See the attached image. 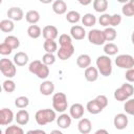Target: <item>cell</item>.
I'll use <instances>...</instances> for the list:
<instances>
[{
	"instance_id": "obj_16",
	"label": "cell",
	"mask_w": 134,
	"mask_h": 134,
	"mask_svg": "<svg viewBox=\"0 0 134 134\" xmlns=\"http://www.w3.org/2000/svg\"><path fill=\"white\" fill-rule=\"evenodd\" d=\"M70 116L73 117L74 119H80L83 114H84V107L83 105L81 104H73L71 107H70Z\"/></svg>"
},
{
	"instance_id": "obj_40",
	"label": "cell",
	"mask_w": 134,
	"mask_h": 134,
	"mask_svg": "<svg viewBox=\"0 0 134 134\" xmlns=\"http://www.w3.org/2000/svg\"><path fill=\"white\" fill-rule=\"evenodd\" d=\"M24 131L22 128L18 126H9L5 130V134H23Z\"/></svg>"
},
{
	"instance_id": "obj_10",
	"label": "cell",
	"mask_w": 134,
	"mask_h": 134,
	"mask_svg": "<svg viewBox=\"0 0 134 134\" xmlns=\"http://www.w3.org/2000/svg\"><path fill=\"white\" fill-rule=\"evenodd\" d=\"M14 119V113L10 109L7 108H3L0 111V124L2 126H6L8 124H10Z\"/></svg>"
},
{
	"instance_id": "obj_31",
	"label": "cell",
	"mask_w": 134,
	"mask_h": 134,
	"mask_svg": "<svg viewBox=\"0 0 134 134\" xmlns=\"http://www.w3.org/2000/svg\"><path fill=\"white\" fill-rule=\"evenodd\" d=\"M103 31H104L106 41H109V42L115 40V38H116V36H117L116 30H115L113 27H107V28H105V30H103Z\"/></svg>"
},
{
	"instance_id": "obj_45",
	"label": "cell",
	"mask_w": 134,
	"mask_h": 134,
	"mask_svg": "<svg viewBox=\"0 0 134 134\" xmlns=\"http://www.w3.org/2000/svg\"><path fill=\"white\" fill-rule=\"evenodd\" d=\"M125 76H126V80H127L128 82L134 83V68L128 69L127 72H126V74H125Z\"/></svg>"
},
{
	"instance_id": "obj_9",
	"label": "cell",
	"mask_w": 134,
	"mask_h": 134,
	"mask_svg": "<svg viewBox=\"0 0 134 134\" xmlns=\"http://www.w3.org/2000/svg\"><path fill=\"white\" fill-rule=\"evenodd\" d=\"M88 40L91 44H94V45H103L106 41L104 31H102L99 29L90 30L88 34Z\"/></svg>"
},
{
	"instance_id": "obj_26",
	"label": "cell",
	"mask_w": 134,
	"mask_h": 134,
	"mask_svg": "<svg viewBox=\"0 0 134 134\" xmlns=\"http://www.w3.org/2000/svg\"><path fill=\"white\" fill-rule=\"evenodd\" d=\"M15 28V25H14V22L12 20H2L0 22V29L3 31V32H12Z\"/></svg>"
},
{
	"instance_id": "obj_22",
	"label": "cell",
	"mask_w": 134,
	"mask_h": 134,
	"mask_svg": "<svg viewBox=\"0 0 134 134\" xmlns=\"http://www.w3.org/2000/svg\"><path fill=\"white\" fill-rule=\"evenodd\" d=\"M86 109H87V110H88V112H89V113H91V114H97V113L102 112V110H103V108H102V107H100V105L96 102V99H95V98H94V99H92V100H89V102L87 103Z\"/></svg>"
},
{
	"instance_id": "obj_29",
	"label": "cell",
	"mask_w": 134,
	"mask_h": 134,
	"mask_svg": "<svg viewBox=\"0 0 134 134\" xmlns=\"http://www.w3.org/2000/svg\"><path fill=\"white\" fill-rule=\"evenodd\" d=\"M95 22H96L95 16L92 15V14H89V13L86 14V15H84L83 18H82V23H83L85 26H88V27L93 26V25L95 24Z\"/></svg>"
},
{
	"instance_id": "obj_21",
	"label": "cell",
	"mask_w": 134,
	"mask_h": 134,
	"mask_svg": "<svg viewBox=\"0 0 134 134\" xmlns=\"http://www.w3.org/2000/svg\"><path fill=\"white\" fill-rule=\"evenodd\" d=\"M28 62V55L25 52L19 51L14 55V63L17 66H24Z\"/></svg>"
},
{
	"instance_id": "obj_5",
	"label": "cell",
	"mask_w": 134,
	"mask_h": 134,
	"mask_svg": "<svg viewBox=\"0 0 134 134\" xmlns=\"http://www.w3.org/2000/svg\"><path fill=\"white\" fill-rule=\"evenodd\" d=\"M134 93V87L131 84L125 83L114 91V98L118 102H124L127 100L132 94Z\"/></svg>"
},
{
	"instance_id": "obj_18",
	"label": "cell",
	"mask_w": 134,
	"mask_h": 134,
	"mask_svg": "<svg viewBox=\"0 0 134 134\" xmlns=\"http://www.w3.org/2000/svg\"><path fill=\"white\" fill-rule=\"evenodd\" d=\"M91 121L88 118H82L80 119L79 124H77V129L81 133L83 134H87L91 131Z\"/></svg>"
},
{
	"instance_id": "obj_20",
	"label": "cell",
	"mask_w": 134,
	"mask_h": 134,
	"mask_svg": "<svg viewBox=\"0 0 134 134\" xmlns=\"http://www.w3.org/2000/svg\"><path fill=\"white\" fill-rule=\"evenodd\" d=\"M16 120L21 126L26 125L28 122V120H29V113L26 110H24V109L19 110L17 112V114H16Z\"/></svg>"
},
{
	"instance_id": "obj_12",
	"label": "cell",
	"mask_w": 134,
	"mask_h": 134,
	"mask_svg": "<svg viewBox=\"0 0 134 134\" xmlns=\"http://www.w3.org/2000/svg\"><path fill=\"white\" fill-rule=\"evenodd\" d=\"M23 16H24V13L20 7L14 6L7 10V17H8V19H10L13 21H20V20H22Z\"/></svg>"
},
{
	"instance_id": "obj_27",
	"label": "cell",
	"mask_w": 134,
	"mask_h": 134,
	"mask_svg": "<svg viewBox=\"0 0 134 134\" xmlns=\"http://www.w3.org/2000/svg\"><path fill=\"white\" fill-rule=\"evenodd\" d=\"M93 8L97 13H104L108 8V1L107 0H94Z\"/></svg>"
},
{
	"instance_id": "obj_25",
	"label": "cell",
	"mask_w": 134,
	"mask_h": 134,
	"mask_svg": "<svg viewBox=\"0 0 134 134\" xmlns=\"http://www.w3.org/2000/svg\"><path fill=\"white\" fill-rule=\"evenodd\" d=\"M25 19H26V21H27L28 23H30V24H36V23L39 22V20H40V14H39L37 10H34V9L28 10V12L26 13V15H25Z\"/></svg>"
},
{
	"instance_id": "obj_2",
	"label": "cell",
	"mask_w": 134,
	"mask_h": 134,
	"mask_svg": "<svg viewBox=\"0 0 134 134\" xmlns=\"http://www.w3.org/2000/svg\"><path fill=\"white\" fill-rule=\"evenodd\" d=\"M28 69H29V72H31L32 74H36L39 79H42V80H45L49 75V68L47 67L46 64L42 63L39 60L32 61L29 64Z\"/></svg>"
},
{
	"instance_id": "obj_33",
	"label": "cell",
	"mask_w": 134,
	"mask_h": 134,
	"mask_svg": "<svg viewBox=\"0 0 134 134\" xmlns=\"http://www.w3.org/2000/svg\"><path fill=\"white\" fill-rule=\"evenodd\" d=\"M104 51L107 55H114L118 51V47L114 43H108L104 46Z\"/></svg>"
},
{
	"instance_id": "obj_48",
	"label": "cell",
	"mask_w": 134,
	"mask_h": 134,
	"mask_svg": "<svg viewBox=\"0 0 134 134\" xmlns=\"http://www.w3.org/2000/svg\"><path fill=\"white\" fill-rule=\"evenodd\" d=\"M40 2H42V3H44V4H48V3H51L53 0H39Z\"/></svg>"
},
{
	"instance_id": "obj_14",
	"label": "cell",
	"mask_w": 134,
	"mask_h": 134,
	"mask_svg": "<svg viewBox=\"0 0 134 134\" xmlns=\"http://www.w3.org/2000/svg\"><path fill=\"white\" fill-rule=\"evenodd\" d=\"M40 92L43 95H50L53 93L54 91V84L51 81H44L41 85H40Z\"/></svg>"
},
{
	"instance_id": "obj_46",
	"label": "cell",
	"mask_w": 134,
	"mask_h": 134,
	"mask_svg": "<svg viewBox=\"0 0 134 134\" xmlns=\"http://www.w3.org/2000/svg\"><path fill=\"white\" fill-rule=\"evenodd\" d=\"M82 5H89L91 2H92V0H77Z\"/></svg>"
},
{
	"instance_id": "obj_4",
	"label": "cell",
	"mask_w": 134,
	"mask_h": 134,
	"mask_svg": "<svg viewBox=\"0 0 134 134\" xmlns=\"http://www.w3.org/2000/svg\"><path fill=\"white\" fill-rule=\"evenodd\" d=\"M96 67L102 75L109 76L112 72V62L108 55H99L96 59Z\"/></svg>"
},
{
	"instance_id": "obj_52",
	"label": "cell",
	"mask_w": 134,
	"mask_h": 134,
	"mask_svg": "<svg viewBox=\"0 0 134 134\" xmlns=\"http://www.w3.org/2000/svg\"><path fill=\"white\" fill-rule=\"evenodd\" d=\"M129 2L131 3V5H132V6H133V8H134V0H130Z\"/></svg>"
},
{
	"instance_id": "obj_6",
	"label": "cell",
	"mask_w": 134,
	"mask_h": 134,
	"mask_svg": "<svg viewBox=\"0 0 134 134\" xmlns=\"http://www.w3.org/2000/svg\"><path fill=\"white\" fill-rule=\"evenodd\" d=\"M68 103H67V97L65 93L63 92H57L52 96V107L55 111L58 112H64L67 109Z\"/></svg>"
},
{
	"instance_id": "obj_36",
	"label": "cell",
	"mask_w": 134,
	"mask_h": 134,
	"mask_svg": "<svg viewBox=\"0 0 134 134\" xmlns=\"http://www.w3.org/2000/svg\"><path fill=\"white\" fill-rule=\"evenodd\" d=\"M124 110L130 115H134V98L128 99L124 105Z\"/></svg>"
},
{
	"instance_id": "obj_37",
	"label": "cell",
	"mask_w": 134,
	"mask_h": 134,
	"mask_svg": "<svg viewBox=\"0 0 134 134\" xmlns=\"http://www.w3.org/2000/svg\"><path fill=\"white\" fill-rule=\"evenodd\" d=\"M2 87H3V89H4L6 92L10 93V92H13V91L16 89V84H15V82L12 81V80H6V81L3 82Z\"/></svg>"
},
{
	"instance_id": "obj_34",
	"label": "cell",
	"mask_w": 134,
	"mask_h": 134,
	"mask_svg": "<svg viewBox=\"0 0 134 134\" xmlns=\"http://www.w3.org/2000/svg\"><path fill=\"white\" fill-rule=\"evenodd\" d=\"M28 104H29V99H28V97H26V96H19V97H17V98L15 99V105H16V107L19 108V109H24V108H26V107L28 106Z\"/></svg>"
},
{
	"instance_id": "obj_28",
	"label": "cell",
	"mask_w": 134,
	"mask_h": 134,
	"mask_svg": "<svg viewBox=\"0 0 134 134\" xmlns=\"http://www.w3.org/2000/svg\"><path fill=\"white\" fill-rule=\"evenodd\" d=\"M43 47H44V50L46 52H49V53H53L57 48H58V45L57 43L54 42V40H50V39H47L45 40L44 44H43Z\"/></svg>"
},
{
	"instance_id": "obj_42",
	"label": "cell",
	"mask_w": 134,
	"mask_h": 134,
	"mask_svg": "<svg viewBox=\"0 0 134 134\" xmlns=\"http://www.w3.org/2000/svg\"><path fill=\"white\" fill-rule=\"evenodd\" d=\"M12 50H13V48L8 44H6L5 42H3L2 44H0V53L1 54H3V55L9 54V53H12Z\"/></svg>"
},
{
	"instance_id": "obj_38",
	"label": "cell",
	"mask_w": 134,
	"mask_h": 134,
	"mask_svg": "<svg viewBox=\"0 0 134 134\" xmlns=\"http://www.w3.org/2000/svg\"><path fill=\"white\" fill-rule=\"evenodd\" d=\"M42 62H43L44 64H46L47 66H48V65H52V64L55 62V58H54L53 53L46 52V53L42 57Z\"/></svg>"
},
{
	"instance_id": "obj_3",
	"label": "cell",
	"mask_w": 134,
	"mask_h": 134,
	"mask_svg": "<svg viewBox=\"0 0 134 134\" xmlns=\"http://www.w3.org/2000/svg\"><path fill=\"white\" fill-rule=\"evenodd\" d=\"M55 111L51 109H41L36 112L35 119L38 125L44 126L48 122H52L55 119Z\"/></svg>"
},
{
	"instance_id": "obj_39",
	"label": "cell",
	"mask_w": 134,
	"mask_h": 134,
	"mask_svg": "<svg viewBox=\"0 0 134 134\" xmlns=\"http://www.w3.org/2000/svg\"><path fill=\"white\" fill-rule=\"evenodd\" d=\"M121 12H122V14H124L125 16H128V17H131V16L134 15V8H133V6L131 5L130 2H127V3L122 6Z\"/></svg>"
},
{
	"instance_id": "obj_49",
	"label": "cell",
	"mask_w": 134,
	"mask_h": 134,
	"mask_svg": "<svg viewBox=\"0 0 134 134\" xmlns=\"http://www.w3.org/2000/svg\"><path fill=\"white\" fill-rule=\"evenodd\" d=\"M95 133H96V134H98V133H105V134H107L108 131H107V130H97Z\"/></svg>"
},
{
	"instance_id": "obj_8",
	"label": "cell",
	"mask_w": 134,
	"mask_h": 134,
	"mask_svg": "<svg viewBox=\"0 0 134 134\" xmlns=\"http://www.w3.org/2000/svg\"><path fill=\"white\" fill-rule=\"evenodd\" d=\"M115 64L117 67L130 69L134 67V58L130 54H119L115 59Z\"/></svg>"
},
{
	"instance_id": "obj_43",
	"label": "cell",
	"mask_w": 134,
	"mask_h": 134,
	"mask_svg": "<svg viewBox=\"0 0 134 134\" xmlns=\"http://www.w3.org/2000/svg\"><path fill=\"white\" fill-rule=\"evenodd\" d=\"M120 22H121V17H120V15L114 14V15L111 16V18H110V25H111L112 27L117 26Z\"/></svg>"
},
{
	"instance_id": "obj_19",
	"label": "cell",
	"mask_w": 134,
	"mask_h": 134,
	"mask_svg": "<svg viewBox=\"0 0 134 134\" xmlns=\"http://www.w3.org/2000/svg\"><path fill=\"white\" fill-rule=\"evenodd\" d=\"M52 10L58 15H63L67 10V5L63 0H55L52 3Z\"/></svg>"
},
{
	"instance_id": "obj_17",
	"label": "cell",
	"mask_w": 134,
	"mask_h": 134,
	"mask_svg": "<svg viewBox=\"0 0 134 134\" xmlns=\"http://www.w3.org/2000/svg\"><path fill=\"white\" fill-rule=\"evenodd\" d=\"M98 77V69L93 66H89L85 69V79L88 82H94Z\"/></svg>"
},
{
	"instance_id": "obj_41",
	"label": "cell",
	"mask_w": 134,
	"mask_h": 134,
	"mask_svg": "<svg viewBox=\"0 0 134 134\" xmlns=\"http://www.w3.org/2000/svg\"><path fill=\"white\" fill-rule=\"evenodd\" d=\"M110 18H111V16H110L109 14H103V15L99 17L98 22H99L100 25L107 27V26L110 25Z\"/></svg>"
},
{
	"instance_id": "obj_13",
	"label": "cell",
	"mask_w": 134,
	"mask_h": 134,
	"mask_svg": "<svg viewBox=\"0 0 134 134\" xmlns=\"http://www.w3.org/2000/svg\"><path fill=\"white\" fill-rule=\"evenodd\" d=\"M42 35L45 38V40L50 39V40H54L58 37V29L55 26L53 25H47L43 28L42 30Z\"/></svg>"
},
{
	"instance_id": "obj_35",
	"label": "cell",
	"mask_w": 134,
	"mask_h": 134,
	"mask_svg": "<svg viewBox=\"0 0 134 134\" xmlns=\"http://www.w3.org/2000/svg\"><path fill=\"white\" fill-rule=\"evenodd\" d=\"M4 42H5L6 44H8L13 49L18 48L19 45H20L19 39H18L17 37H15V36H8V37H6L5 40H4Z\"/></svg>"
},
{
	"instance_id": "obj_15",
	"label": "cell",
	"mask_w": 134,
	"mask_h": 134,
	"mask_svg": "<svg viewBox=\"0 0 134 134\" xmlns=\"http://www.w3.org/2000/svg\"><path fill=\"white\" fill-rule=\"evenodd\" d=\"M70 35L75 40H82V39L85 38L86 31H85L84 27H82L80 25H74L70 28Z\"/></svg>"
},
{
	"instance_id": "obj_7",
	"label": "cell",
	"mask_w": 134,
	"mask_h": 134,
	"mask_svg": "<svg viewBox=\"0 0 134 134\" xmlns=\"http://www.w3.org/2000/svg\"><path fill=\"white\" fill-rule=\"evenodd\" d=\"M0 70L2 72V74L6 77H14L16 75V67L15 64L8 60V59H1L0 61Z\"/></svg>"
},
{
	"instance_id": "obj_53",
	"label": "cell",
	"mask_w": 134,
	"mask_h": 134,
	"mask_svg": "<svg viewBox=\"0 0 134 134\" xmlns=\"http://www.w3.org/2000/svg\"><path fill=\"white\" fill-rule=\"evenodd\" d=\"M52 133H59V134H61V132H60V131H57V130H54V131H52Z\"/></svg>"
},
{
	"instance_id": "obj_1",
	"label": "cell",
	"mask_w": 134,
	"mask_h": 134,
	"mask_svg": "<svg viewBox=\"0 0 134 134\" xmlns=\"http://www.w3.org/2000/svg\"><path fill=\"white\" fill-rule=\"evenodd\" d=\"M59 43H60L61 47L58 50V57L60 60L65 61L67 59H69L74 52V47L72 45L71 37L66 34H63L59 37Z\"/></svg>"
},
{
	"instance_id": "obj_32",
	"label": "cell",
	"mask_w": 134,
	"mask_h": 134,
	"mask_svg": "<svg viewBox=\"0 0 134 134\" xmlns=\"http://www.w3.org/2000/svg\"><path fill=\"white\" fill-rule=\"evenodd\" d=\"M80 19H81L80 13L79 12H75V10H70L66 15V20L69 23H76V22L80 21Z\"/></svg>"
},
{
	"instance_id": "obj_24",
	"label": "cell",
	"mask_w": 134,
	"mask_h": 134,
	"mask_svg": "<svg viewBox=\"0 0 134 134\" xmlns=\"http://www.w3.org/2000/svg\"><path fill=\"white\" fill-rule=\"evenodd\" d=\"M76 64H77V66L80 68H85L86 69L91 64V58L88 54H86V53L80 54L77 57V59H76Z\"/></svg>"
},
{
	"instance_id": "obj_50",
	"label": "cell",
	"mask_w": 134,
	"mask_h": 134,
	"mask_svg": "<svg viewBox=\"0 0 134 134\" xmlns=\"http://www.w3.org/2000/svg\"><path fill=\"white\" fill-rule=\"evenodd\" d=\"M131 41H132V43H133V45H134V31L132 32V36H131Z\"/></svg>"
},
{
	"instance_id": "obj_11",
	"label": "cell",
	"mask_w": 134,
	"mask_h": 134,
	"mask_svg": "<svg viewBox=\"0 0 134 134\" xmlns=\"http://www.w3.org/2000/svg\"><path fill=\"white\" fill-rule=\"evenodd\" d=\"M113 124L117 130H122L128 126V117L124 113H118L113 119Z\"/></svg>"
},
{
	"instance_id": "obj_47",
	"label": "cell",
	"mask_w": 134,
	"mask_h": 134,
	"mask_svg": "<svg viewBox=\"0 0 134 134\" xmlns=\"http://www.w3.org/2000/svg\"><path fill=\"white\" fill-rule=\"evenodd\" d=\"M27 133L28 134H31V133H42V134H45V131H43V130H30Z\"/></svg>"
},
{
	"instance_id": "obj_30",
	"label": "cell",
	"mask_w": 134,
	"mask_h": 134,
	"mask_svg": "<svg viewBox=\"0 0 134 134\" xmlns=\"http://www.w3.org/2000/svg\"><path fill=\"white\" fill-rule=\"evenodd\" d=\"M27 34H28V36H29L30 38L37 39V38H39V37L41 36V28H40L38 25L32 24V25H30V26L27 28Z\"/></svg>"
},
{
	"instance_id": "obj_44",
	"label": "cell",
	"mask_w": 134,
	"mask_h": 134,
	"mask_svg": "<svg viewBox=\"0 0 134 134\" xmlns=\"http://www.w3.org/2000/svg\"><path fill=\"white\" fill-rule=\"evenodd\" d=\"M95 99H96V102L100 105V107L104 109L105 107H107V105H108V98L105 96V95H97L96 97H95Z\"/></svg>"
},
{
	"instance_id": "obj_23",
	"label": "cell",
	"mask_w": 134,
	"mask_h": 134,
	"mask_svg": "<svg viewBox=\"0 0 134 134\" xmlns=\"http://www.w3.org/2000/svg\"><path fill=\"white\" fill-rule=\"evenodd\" d=\"M57 124H58V126H59L60 128H62V129H67V128L71 125V117H70L68 114L63 113V114H61V115L58 117Z\"/></svg>"
},
{
	"instance_id": "obj_51",
	"label": "cell",
	"mask_w": 134,
	"mask_h": 134,
	"mask_svg": "<svg viewBox=\"0 0 134 134\" xmlns=\"http://www.w3.org/2000/svg\"><path fill=\"white\" fill-rule=\"evenodd\" d=\"M118 2H120V3H127L129 0H117Z\"/></svg>"
}]
</instances>
